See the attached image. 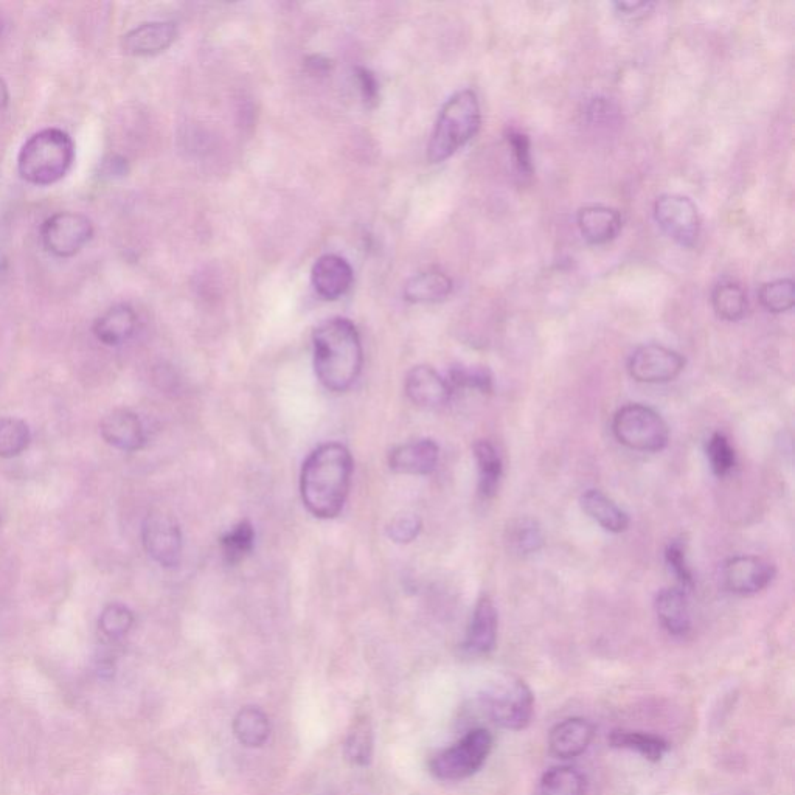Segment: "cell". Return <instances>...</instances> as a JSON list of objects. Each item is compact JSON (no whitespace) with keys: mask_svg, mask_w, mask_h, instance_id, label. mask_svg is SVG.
I'll return each mask as SVG.
<instances>
[{"mask_svg":"<svg viewBox=\"0 0 795 795\" xmlns=\"http://www.w3.org/2000/svg\"><path fill=\"white\" fill-rule=\"evenodd\" d=\"M101 437L106 443L122 451H139L145 446V431L136 414L129 410H114L101 421Z\"/></svg>","mask_w":795,"mask_h":795,"instance_id":"19","label":"cell"},{"mask_svg":"<svg viewBox=\"0 0 795 795\" xmlns=\"http://www.w3.org/2000/svg\"><path fill=\"white\" fill-rule=\"evenodd\" d=\"M577 224L587 243L600 246L618 237L623 227V219L618 210L608 205L594 204L580 209Z\"/></svg>","mask_w":795,"mask_h":795,"instance_id":"20","label":"cell"},{"mask_svg":"<svg viewBox=\"0 0 795 795\" xmlns=\"http://www.w3.org/2000/svg\"><path fill=\"white\" fill-rule=\"evenodd\" d=\"M421 527H423V524H421V519L418 518L417 514L404 513L392 519L389 527H387V535L396 544H409V542L418 538Z\"/></svg>","mask_w":795,"mask_h":795,"instance_id":"40","label":"cell"},{"mask_svg":"<svg viewBox=\"0 0 795 795\" xmlns=\"http://www.w3.org/2000/svg\"><path fill=\"white\" fill-rule=\"evenodd\" d=\"M612 432L620 445L632 451H664L670 441V429L656 410L645 404H626L612 420Z\"/></svg>","mask_w":795,"mask_h":795,"instance_id":"6","label":"cell"},{"mask_svg":"<svg viewBox=\"0 0 795 795\" xmlns=\"http://www.w3.org/2000/svg\"><path fill=\"white\" fill-rule=\"evenodd\" d=\"M474 459L479 469V493L485 499L496 496L504 476V463L499 451L490 441L479 440L473 446Z\"/></svg>","mask_w":795,"mask_h":795,"instance_id":"25","label":"cell"},{"mask_svg":"<svg viewBox=\"0 0 795 795\" xmlns=\"http://www.w3.org/2000/svg\"><path fill=\"white\" fill-rule=\"evenodd\" d=\"M452 288L454 283L445 272H420L404 286V299L410 303H438L451 296Z\"/></svg>","mask_w":795,"mask_h":795,"instance_id":"24","label":"cell"},{"mask_svg":"<svg viewBox=\"0 0 795 795\" xmlns=\"http://www.w3.org/2000/svg\"><path fill=\"white\" fill-rule=\"evenodd\" d=\"M761 306L769 313L782 314L791 311L795 303L794 282L791 278H778L764 283L758 291Z\"/></svg>","mask_w":795,"mask_h":795,"instance_id":"33","label":"cell"},{"mask_svg":"<svg viewBox=\"0 0 795 795\" xmlns=\"http://www.w3.org/2000/svg\"><path fill=\"white\" fill-rule=\"evenodd\" d=\"M30 429L18 418L0 420V459H11L22 454L30 445Z\"/></svg>","mask_w":795,"mask_h":795,"instance_id":"34","label":"cell"},{"mask_svg":"<svg viewBox=\"0 0 795 795\" xmlns=\"http://www.w3.org/2000/svg\"><path fill=\"white\" fill-rule=\"evenodd\" d=\"M75 160L72 137L63 129L49 128L33 134L22 146L18 170L28 184H56L69 173Z\"/></svg>","mask_w":795,"mask_h":795,"instance_id":"3","label":"cell"},{"mask_svg":"<svg viewBox=\"0 0 795 795\" xmlns=\"http://www.w3.org/2000/svg\"><path fill=\"white\" fill-rule=\"evenodd\" d=\"M233 733L243 746L252 749L264 746L271 735L268 715L254 705L244 707L233 719Z\"/></svg>","mask_w":795,"mask_h":795,"instance_id":"26","label":"cell"},{"mask_svg":"<svg viewBox=\"0 0 795 795\" xmlns=\"http://www.w3.org/2000/svg\"><path fill=\"white\" fill-rule=\"evenodd\" d=\"M356 80H358L359 91H361L362 98L368 105H373L378 101L379 84L376 81L375 75L370 70L364 67L356 69Z\"/></svg>","mask_w":795,"mask_h":795,"instance_id":"41","label":"cell"},{"mask_svg":"<svg viewBox=\"0 0 795 795\" xmlns=\"http://www.w3.org/2000/svg\"><path fill=\"white\" fill-rule=\"evenodd\" d=\"M94 237V224L87 216L60 212L50 216L41 227L42 244L58 258L77 255Z\"/></svg>","mask_w":795,"mask_h":795,"instance_id":"9","label":"cell"},{"mask_svg":"<svg viewBox=\"0 0 795 795\" xmlns=\"http://www.w3.org/2000/svg\"><path fill=\"white\" fill-rule=\"evenodd\" d=\"M449 386L454 389L479 390L482 393L493 392V375L485 367H465L457 365L449 373Z\"/></svg>","mask_w":795,"mask_h":795,"instance_id":"35","label":"cell"},{"mask_svg":"<svg viewBox=\"0 0 795 795\" xmlns=\"http://www.w3.org/2000/svg\"><path fill=\"white\" fill-rule=\"evenodd\" d=\"M440 459V448L431 438L410 441L406 445L396 446L389 455L392 471L409 476H428L437 469Z\"/></svg>","mask_w":795,"mask_h":795,"instance_id":"16","label":"cell"},{"mask_svg":"<svg viewBox=\"0 0 795 795\" xmlns=\"http://www.w3.org/2000/svg\"><path fill=\"white\" fill-rule=\"evenodd\" d=\"M314 368L323 386L345 392L361 375L364 353L358 328L350 320L336 317L322 323L313 336Z\"/></svg>","mask_w":795,"mask_h":795,"instance_id":"2","label":"cell"},{"mask_svg":"<svg viewBox=\"0 0 795 795\" xmlns=\"http://www.w3.org/2000/svg\"><path fill=\"white\" fill-rule=\"evenodd\" d=\"M407 398L424 409H438L449 403L452 389L448 379L441 378L429 365H417L406 376Z\"/></svg>","mask_w":795,"mask_h":795,"instance_id":"13","label":"cell"},{"mask_svg":"<svg viewBox=\"0 0 795 795\" xmlns=\"http://www.w3.org/2000/svg\"><path fill=\"white\" fill-rule=\"evenodd\" d=\"M353 269L345 258L339 255H322L314 263L311 282L322 299L337 300L347 294L353 285Z\"/></svg>","mask_w":795,"mask_h":795,"instance_id":"15","label":"cell"},{"mask_svg":"<svg viewBox=\"0 0 795 795\" xmlns=\"http://www.w3.org/2000/svg\"><path fill=\"white\" fill-rule=\"evenodd\" d=\"M254 547L255 530L249 521H241L221 539V549L227 564L241 563L252 553Z\"/></svg>","mask_w":795,"mask_h":795,"instance_id":"32","label":"cell"},{"mask_svg":"<svg viewBox=\"0 0 795 795\" xmlns=\"http://www.w3.org/2000/svg\"><path fill=\"white\" fill-rule=\"evenodd\" d=\"M584 513L606 532L623 533L628 530L629 516L611 497L598 490H587L580 499Z\"/></svg>","mask_w":795,"mask_h":795,"instance_id":"23","label":"cell"},{"mask_svg":"<svg viewBox=\"0 0 795 795\" xmlns=\"http://www.w3.org/2000/svg\"><path fill=\"white\" fill-rule=\"evenodd\" d=\"M508 145L511 148L514 167L522 176H530L533 173L532 145L527 134L521 131H511L508 134Z\"/></svg>","mask_w":795,"mask_h":795,"instance_id":"39","label":"cell"},{"mask_svg":"<svg viewBox=\"0 0 795 795\" xmlns=\"http://www.w3.org/2000/svg\"><path fill=\"white\" fill-rule=\"evenodd\" d=\"M348 760L358 766H368L373 755V730L367 716H358L351 724L347 744Z\"/></svg>","mask_w":795,"mask_h":795,"instance_id":"31","label":"cell"},{"mask_svg":"<svg viewBox=\"0 0 795 795\" xmlns=\"http://www.w3.org/2000/svg\"><path fill=\"white\" fill-rule=\"evenodd\" d=\"M685 358L681 353L659 344H646L637 348L628 361V372L634 381L642 384H665L681 375Z\"/></svg>","mask_w":795,"mask_h":795,"instance_id":"10","label":"cell"},{"mask_svg":"<svg viewBox=\"0 0 795 795\" xmlns=\"http://www.w3.org/2000/svg\"><path fill=\"white\" fill-rule=\"evenodd\" d=\"M493 750V736L487 729L469 730L454 746L441 750L429 763L432 774L443 782H460L482 769Z\"/></svg>","mask_w":795,"mask_h":795,"instance_id":"7","label":"cell"},{"mask_svg":"<svg viewBox=\"0 0 795 795\" xmlns=\"http://www.w3.org/2000/svg\"><path fill=\"white\" fill-rule=\"evenodd\" d=\"M482 125L479 98L471 89H463L446 101L428 145V159L432 164L445 162L471 142Z\"/></svg>","mask_w":795,"mask_h":795,"instance_id":"4","label":"cell"},{"mask_svg":"<svg viewBox=\"0 0 795 795\" xmlns=\"http://www.w3.org/2000/svg\"><path fill=\"white\" fill-rule=\"evenodd\" d=\"M136 328V311L128 305H117L98 317L94 323V334L101 344L115 347L131 339Z\"/></svg>","mask_w":795,"mask_h":795,"instance_id":"22","label":"cell"},{"mask_svg":"<svg viewBox=\"0 0 795 795\" xmlns=\"http://www.w3.org/2000/svg\"><path fill=\"white\" fill-rule=\"evenodd\" d=\"M654 4L650 2H617L615 8L617 13L623 14L626 18H642L653 10Z\"/></svg>","mask_w":795,"mask_h":795,"instance_id":"42","label":"cell"},{"mask_svg":"<svg viewBox=\"0 0 795 795\" xmlns=\"http://www.w3.org/2000/svg\"><path fill=\"white\" fill-rule=\"evenodd\" d=\"M497 609L493 600L488 595H482L477 600L471 623L466 632L463 650L471 656H487L496 648L497 642Z\"/></svg>","mask_w":795,"mask_h":795,"instance_id":"14","label":"cell"},{"mask_svg":"<svg viewBox=\"0 0 795 795\" xmlns=\"http://www.w3.org/2000/svg\"><path fill=\"white\" fill-rule=\"evenodd\" d=\"M609 744L614 749L634 750L653 763L662 760L665 752L670 749L664 738L648 733L629 732V730H614L609 736Z\"/></svg>","mask_w":795,"mask_h":795,"instance_id":"28","label":"cell"},{"mask_svg":"<svg viewBox=\"0 0 795 795\" xmlns=\"http://www.w3.org/2000/svg\"><path fill=\"white\" fill-rule=\"evenodd\" d=\"M586 777L572 766H555L542 775L538 795H584Z\"/></svg>","mask_w":795,"mask_h":795,"instance_id":"29","label":"cell"},{"mask_svg":"<svg viewBox=\"0 0 795 795\" xmlns=\"http://www.w3.org/2000/svg\"><path fill=\"white\" fill-rule=\"evenodd\" d=\"M143 546L151 558L164 567H176L182 556V532L168 514H148L143 522Z\"/></svg>","mask_w":795,"mask_h":795,"instance_id":"11","label":"cell"},{"mask_svg":"<svg viewBox=\"0 0 795 795\" xmlns=\"http://www.w3.org/2000/svg\"><path fill=\"white\" fill-rule=\"evenodd\" d=\"M507 542L514 553L533 555L544 547V533L535 519H516L508 527Z\"/></svg>","mask_w":795,"mask_h":795,"instance_id":"30","label":"cell"},{"mask_svg":"<svg viewBox=\"0 0 795 795\" xmlns=\"http://www.w3.org/2000/svg\"><path fill=\"white\" fill-rule=\"evenodd\" d=\"M707 457L715 476L724 477L732 471L736 463L735 449L723 432H715L707 441Z\"/></svg>","mask_w":795,"mask_h":795,"instance_id":"36","label":"cell"},{"mask_svg":"<svg viewBox=\"0 0 795 795\" xmlns=\"http://www.w3.org/2000/svg\"><path fill=\"white\" fill-rule=\"evenodd\" d=\"M654 219L679 246L693 247L701 233L698 207L688 196L667 193L654 202Z\"/></svg>","mask_w":795,"mask_h":795,"instance_id":"8","label":"cell"},{"mask_svg":"<svg viewBox=\"0 0 795 795\" xmlns=\"http://www.w3.org/2000/svg\"><path fill=\"white\" fill-rule=\"evenodd\" d=\"M656 614L660 625L674 637L687 636L691 629L688 595L681 587H668L656 597Z\"/></svg>","mask_w":795,"mask_h":795,"instance_id":"21","label":"cell"},{"mask_svg":"<svg viewBox=\"0 0 795 795\" xmlns=\"http://www.w3.org/2000/svg\"><path fill=\"white\" fill-rule=\"evenodd\" d=\"M353 476V457L341 443H325L303 463L300 493L314 518L334 519L344 510Z\"/></svg>","mask_w":795,"mask_h":795,"instance_id":"1","label":"cell"},{"mask_svg":"<svg viewBox=\"0 0 795 795\" xmlns=\"http://www.w3.org/2000/svg\"><path fill=\"white\" fill-rule=\"evenodd\" d=\"M595 727L584 718L564 719L549 736L550 752L561 760H572L586 752L594 741Z\"/></svg>","mask_w":795,"mask_h":795,"instance_id":"18","label":"cell"},{"mask_svg":"<svg viewBox=\"0 0 795 795\" xmlns=\"http://www.w3.org/2000/svg\"><path fill=\"white\" fill-rule=\"evenodd\" d=\"M178 38L174 22H146L123 36V50L132 56H153L165 52Z\"/></svg>","mask_w":795,"mask_h":795,"instance_id":"17","label":"cell"},{"mask_svg":"<svg viewBox=\"0 0 795 795\" xmlns=\"http://www.w3.org/2000/svg\"><path fill=\"white\" fill-rule=\"evenodd\" d=\"M721 577L724 587L732 594L754 595L772 583L775 567L758 556H733L724 563Z\"/></svg>","mask_w":795,"mask_h":795,"instance_id":"12","label":"cell"},{"mask_svg":"<svg viewBox=\"0 0 795 795\" xmlns=\"http://www.w3.org/2000/svg\"><path fill=\"white\" fill-rule=\"evenodd\" d=\"M101 632L109 639H120L131 631L134 614L123 605H109L100 615Z\"/></svg>","mask_w":795,"mask_h":795,"instance_id":"38","label":"cell"},{"mask_svg":"<svg viewBox=\"0 0 795 795\" xmlns=\"http://www.w3.org/2000/svg\"><path fill=\"white\" fill-rule=\"evenodd\" d=\"M2 30H4V24L0 21V35H2Z\"/></svg>","mask_w":795,"mask_h":795,"instance_id":"44","label":"cell"},{"mask_svg":"<svg viewBox=\"0 0 795 795\" xmlns=\"http://www.w3.org/2000/svg\"><path fill=\"white\" fill-rule=\"evenodd\" d=\"M712 305L716 316L726 322H738L749 309L746 291L733 280H721L712 292Z\"/></svg>","mask_w":795,"mask_h":795,"instance_id":"27","label":"cell"},{"mask_svg":"<svg viewBox=\"0 0 795 795\" xmlns=\"http://www.w3.org/2000/svg\"><path fill=\"white\" fill-rule=\"evenodd\" d=\"M488 718L502 729L524 730L532 723L535 696L532 690L514 674H504L480 696Z\"/></svg>","mask_w":795,"mask_h":795,"instance_id":"5","label":"cell"},{"mask_svg":"<svg viewBox=\"0 0 795 795\" xmlns=\"http://www.w3.org/2000/svg\"><path fill=\"white\" fill-rule=\"evenodd\" d=\"M665 561H667L668 569H670L677 583H679L677 587H681L685 592L693 589L695 578H693V572L688 566L687 550H685V544L681 539H674L673 542L668 544L667 550H665Z\"/></svg>","mask_w":795,"mask_h":795,"instance_id":"37","label":"cell"},{"mask_svg":"<svg viewBox=\"0 0 795 795\" xmlns=\"http://www.w3.org/2000/svg\"><path fill=\"white\" fill-rule=\"evenodd\" d=\"M308 66L313 72L323 73L330 69L331 64L330 61L323 60L322 56H313V58L308 61Z\"/></svg>","mask_w":795,"mask_h":795,"instance_id":"43","label":"cell"}]
</instances>
